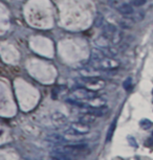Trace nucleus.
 Instances as JSON below:
<instances>
[{"mask_svg":"<svg viewBox=\"0 0 153 160\" xmlns=\"http://www.w3.org/2000/svg\"><path fill=\"white\" fill-rule=\"evenodd\" d=\"M131 3H132V5H135V7H142L146 3V0H133V1H131Z\"/></svg>","mask_w":153,"mask_h":160,"instance_id":"16","label":"nucleus"},{"mask_svg":"<svg viewBox=\"0 0 153 160\" xmlns=\"http://www.w3.org/2000/svg\"><path fill=\"white\" fill-rule=\"evenodd\" d=\"M52 122L53 125L58 129H65L68 126L67 117L62 114L61 112H54L52 113Z\"/></svg>","mask_w":153,"mask_h":160,"instance_id":"5","label":"nucleus"},{"mask_svg":"<svg viewBox=\"0 0 153 160\" xmlns=\"http://www.w3.org/2000/svg\"><path fill=\"white\" fill-rule=\"evenodd\" d=\"M115 126H116V119L115 120V122H112V125L110 126L109 128V132L107 133V140H110L113 135V133H115Z\"/></svg>","mask_w":153,"mask_h":160,"instance_id":"14","label":"nucleus"},{"mask_svg":"<svg viewBox=\"0 0 153 160\" xmlns=\"http://www.w3.org/2000/svg\"><path fill=\"white\" fill-rule=\"evenodd\" d=\"M85 82H84V86L86 87L87 89L92 90V91H97V90L103 89L106 83H105L104 80H102L99 77L97 78H83Z\"/></svg>","mask_w":153,"mask_h":160,"instance_id":"4","label":"nucleus"},{"mask_svg":"<svg viewBox=\"0 0 153 160\" xmlns=\"http://www.w3.org/2000/svg\"><path fill=\"white\" fill-rule=\"evenodd\" d=\"M48 139L52 141V142L55 143V144H58V146L62 144L65 141L64 138H63L61 135H58V134H52V135H49Z\"/></svg>","mask_w":153,"mask_h":160,"instance_id":"13","label":"nucleus"},{"mask_svg":"<svg viewBox=\"0 0 153 160\" xmlns=\"http://www.w3.org/2000/svg\"><path fill=\"white\" fill-rule=\"evenodd\" d=\"M152 135H153V134H152Z\"/></svg>","mask_w":153,"mask_h":160,"instance_id":"20","label":"nucleus"},{"mask_svg":"<svg viewBox=\"0 0 153 160\" xmlns=\"http://www.w3.org/2000/svg\"><path fill=\"white\" fill-rule=\"evenodd\" d=\"M109 43H110L109 39H108L107 37H105L103 34H102L100 37H99L97 40H95V44H97L98 46H100L101 48H105V47L110 46Z\"/></svg>","mask_w":153,"mask_h":160,"instance_id":"12","label":"nucleus"},{"mask_svg":"<svg viewBox=\"0 0 153 160\" xmlns=\"http://www.w3.org/2000/svg\"><path fill=\"white\" fill-rule=\"evenodd\" d=\"M70 128L73 129L74 131H76L77 133L82 134V135H85V134H87V133L90 132V127H89V125L80 122V120H79V122H76L71 123Z\"/></svg>","mask_w":153,"mask_h":160,"instance_id":"6","label":"nucleus"},{"mask_svg":"<svg viewBox=\"0 0 153 160\" xmlns=\"http://www.w3.org/2000/svg\"><path fill=\"white\" fill-rule=\"evenodd\" d=\"M84 102L85 107H103L106 104V101L102 98H99V96H94V98H90L86 101L82 102Z\"/></svg>","mask_w":153,"mask_h":160,"instance_id":"7","label":"nucleus"},{"mask_svg":"<svg viewBox=\"0 0 153 160\" xmlns=\"http://www.w3.org/2000/svg\"><path fill=\"white\" fill-rule=\"evenodd\" d=\"M95 117L97 116L92 115V114H90V113L84 112L83 114H81V115L79 116V120L90 126V123H94L95 122Z\"/></svg>","mask_w":153,"mask_h":160,"instance_id":"10","label":"nucleus"},{"mask_svg":"<svg viewBox=\"0 0 153 160\" xmlns=\"http://www.w3.org/2000/svg\"><path fill=\"white\" fill-rule=\"evenodd\" d=\"M97 95L95 91H92V90L87 89L86 87H82V88H78L76 90H74V92L71 93V98L74 99H77V101L80 102H84L86 99L94 98V96Z\"/></svg>","mask_w":153,"mask_h":160,"instance_id":"3","label":"nucleus"},{"mask_svg":"<svg viewBox=\"0 0 153 160\" xmlns=\"http://www.w3.org/2000/svg\"><path fill=\"white\" fill-rule=\"evenodd\" d=\"M130 1H133V0H130Z\"/></svg>","mask_w":153,"mask_h":160,"instance_id":"18","label":"nucleus"},{"mask_svg":"<svg viewBox=\"0 0 153 160\" xmlns=\"http://www.w3.org/2000/svg\"><path fill=\"white\" fill-rule=\"evenodd\" d=\"M116 11H118L120 14L124 15V16H130V15H132L134 13V8L132 7V4L125 3V2H123V3L116 8Z\"/></svg>","mask_w":153,"mask_h":160,"instance_id":"8","label":"nucleus"},{"mask_svg":"<svg viewBox=\"0 0 153 160\" xmlns=\"http://www.w3.org/2000/svg\"><path fill=\"white\" fill-rule=\"evenodd\" d=\"M90 66L97 70H112L116 69L120 66V63L115 61L112 57H105L100 61H91Z\"/></svg>","mask_w":153,"mask_h":160,"instance_id":"1","label":"nucleus"},{"mask_svg":"<svg viewBox=\"0 0 153 160\" xmlns=\"http://www.w3.org/2000/svg\"><path fill=\"white\" fill-rule=\"evenodd\" d=\"M140 127L144 129V130H148L150 127L152 126V123H151V122H150L149 119H143L142 122H140Z\"/></svg>","mask_w":153,"mask_h":160,"instance_id":"15","label":"nucleus"},{"mask_svg":"<svg viewBox=\"0 0 153 160\" xmlns=\"http://www.w3.org/2000/svg\"><path fill=\"white\" fill-rule=\"evenodd\" d=\"M135 21H134L131 17H128V18H124L120 21V25H121L122 28H126V29H129L131 28L132 26L134 25Z\"/></svg>","mask_w":153,"mask_h":160,"instance_id":"11","label":"nucleus"},{"mask_svg":"<svg viewBox=\"0 0 153 160\" xmlns=\"http://www.w3.org/2000/svg\"><path fill=\"white\" fill-rule=\"evenodd\" d=\"M130 87H131V78H128V80L124 83V88L126 90H128Z\"/></svg>","mask_w":153,"mask_h":160,"instance_id":"17","label":"nucleus"},{"mask_svg":"<svg viewBox=\"0 0 153 160\" xmlns=\"http://www.w3.org/2000/svg\"><path fill=\"white\" fill-rule=\"evenodd\" d=\"M56 150L61 151L63 154H65L67 157L78 156L83 154L87 150V144L85 143H76V144H65V146L56 148Z\"/></svg>","mask_w":153,"mask_h":160,"instance_id":"2","label":"nucleus"},{"mask_svg":"<svg viewBox=\"0 0 153 160\" xmlns=\"http://www.w3.org/2000/svg\"><path fill=\"white\" fill-rule=\"evenodd\" d=\"M152 93H153V90H152Z\"/></svg>","mask_w":153,"mask_h":160,"instance_id":"19","label":"nucleus"},{"mask_svg":"<svg viewBox=\"0 0 153 160\" xmlns=\"http://www.w3.org/2000/svg\"><path fill=\"white\" fill-rule=\"evenodd\" d=\"M106 53L103 50V48H92L91 49V53H90V60L91 61H100L103 58H105Z\"/></svg>","mask_w":153,"mask_h":160,"instance_id":"9","label":"nucleus"}]
</instances>
